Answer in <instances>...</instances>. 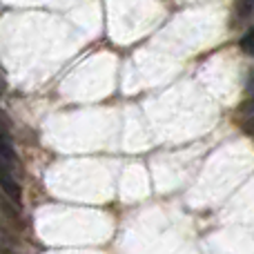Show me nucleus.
I'll list each match as a JSON object with an SVG mask.
<instances>
[{
	"instance_id": "f257e3e1",
	"label": "nucleus",
	"mask_w": 254,
	"mask_h": 254,
	"mask_svg": "<svg viewBox=\"0 0 254 254\" xmlns=\"http://www.w3.org/2000/svg\"><path fill=\"white\" fill-rule=\"evenodd\" d=\"M0 190H2L16 205L20 203L22 190L16 179V170H13V165H9V163H4V161H0Z\"/></svg>"
},
{
	"instance_id": "f03ea898",
	"label": "nucleus",
	"mask_w": 254,
	"mask_h": 254,
	"mask_svg": "<svg viewBox=\"0 0 254 254\" xmlns=\"http://www.w3.org/2000/svg\"><path fill=\"white\" fill-rule=\"evenodd\" d=\"M0 161L9 163V165H13V167H16V163H18L16 149H13V143H11V134H9V123L2 112H0Z\"/></svg>"
},
{
	"instance_id": "7ed1b4c3",
	"label": "nucleus",
	"mask_w": 254,
	"mask_h": 254,
	"mask_svg": "<svg viewBox=\"0 0 254 254\" xmlns=\"http://www.w3.org/2000/svg\"><path fill=\"white\" fill-rule=\"evenodd\" d=\"M252 9H254V0H237V4H234V18L237 20H246L252 13Z\"/></svg>"
},
{
	"instance_id": "20e7f679",
	"label": "nucleus",
	"mask_w": 254,
	"mask_h": 254,
	"mask_svg": "<svg viewBox=\"0 0 254 254\" xmlns=\"http://www.w3.org/2000/svg\"><path fill=\"white\" fill-rule=\"evenodd\" d=\"M241 49L246 54H254V29H250L248 34H243L241 38Z\"/></svg>"
},
{
	"instance_id": "39448f33",
	"label": "nucleus",
	"mask_w": 254,
	"mask_h": 254,
	"mask_svg": "<svg viewBox=\"0 0 254 254\" xmlns=\"http://www.w3.org/2000/svg\"><path fill=\"white\" fill-rule=\"evenodd\" d=\"M0 254H16L13 250H0Z\"/></svg>"
}]
</instances>
